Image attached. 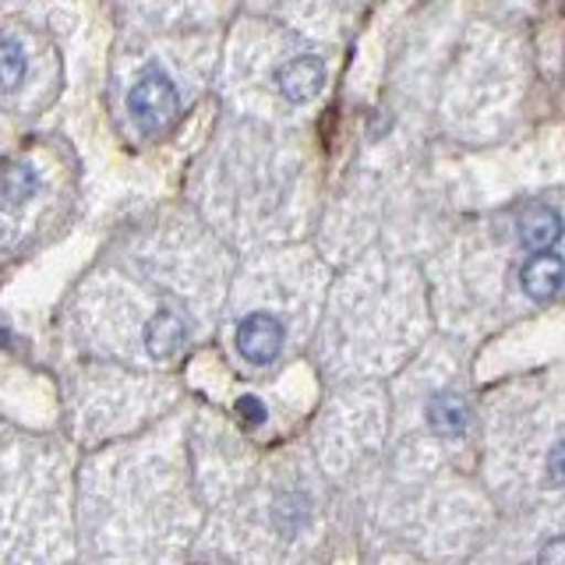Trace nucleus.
Segmentation results:
<instances>
[{
	"mask_svg": "<svg viewBox=\"0 0 565 565\" xmlns=\"http://www.w3.org/2000/svg\"><path fill=\"white\" fill-rule=\"evenodd\" d=\"M562 234V220H558V212L555 209H534L530 216L520 223V241L523 247H530V252H537L544 255L547 247H552Z\"/></svg>",
	"mask_w": 565,
	"mask_h": 565,
	"instance_id": "0eeeda50",
	"label": "nucleus"
},
{
	"mask_svg": "<svg viewBox=\"0 0 565 565\" xmlns=\"http://www.w3.org/2000/svg\"><path fill=\"white\" fill-rule=\"evenodd\" d=\"M237 350H241V358L252 361V364H273L282 350V326L265 311L241 318Z\"/></svg>",
	"mask_w": 565,
	"mask_h": 565,
	"instance_id": "f03ea898",
	"label": "nucleus"
},
{
	"mask_svg": "<svg viewBox=\"0 0 565 565\" xmlns=\"http://www.w3.org/2000/svg\"><path fill=\"white\" fill-rule=\"evenodd\" d=\"M128 110L146 135L163 131L177 114V88L163 71H146L128 93Z\"/></svg>",
	"mask_w": 565,
	"mask_h": 565,
	"instance_id": "f257e3e1",
	"label": "nucleus"
},
{
	"mask_svg": "<svg viewBox=\"0 0 565 565\" xmlns=\"http://www.w3.org/2000/svg\"><path fill=\"white\" fill-rule=\"evenodd\" d=\"M562 558H565V541L562 537H552V541L541 547L537 565H562Z\"/></svg>",
	"mask_w": 565,
	"mask_h": 565,
	"instance_id": "9b49d317",
	"label": "nucleus"
},
{
	"mask_svg": "<svg viewBox=\"0 0 565 565\" xmlns=\"http://www.w3.org/2000/svg\"><path fill=\"white\" fill-rule=\"evenodd\" d=\"M25 82V50L11 35H0V96L14 93Z\"/></svg>",
	"mask_w": 565,
	"mask_h": 565,
	"instance_id": "1a4fd4ad",
	"label": "nucleus"
},
{
	"mask_svg": "<svg viewBox=\"0 0 565 565\" xmlns=\"http://www.w3.org/2000/svg\"><path fill=\"white\" fill-rule=\"evenodd\" d=\"M428 420L438 435H463L470 424V406L463 396L456 393H438L428 403Z\"/></svg>",
	"mask_w": 565,
	"mask_h": 565,
	"instance_id": "423d86ee",
	"label": "nucleus"
},
{
	"mask_svg": "<svg viewBox=\"0 0 565 565\" xmlns=\"http://www.w3.org/2000/svg\"><path fill=\"white\" fill-rule=\"evenodd\" d=\"M276 85L290 103H308L326 85V64L318 57H294L276 71Z\"/></svg>",
	"mask_w": 565,
	"mask_h": 565,
	"instance_id": "7ed1b4c3",
	"label": "nucleus"
},
{
	"mask_svg": "<svg viewBox=\"0 0 565 565\" xmlns=\"http://www.w3.org/2000/svg\"><path fill=\"white\" fill-rule=\"evenodd\" d=\"M547 477H552L555 488L562 484V446H552V459H547Z\"/></svg>",
	"mask_w": 565,
	"mask_h": 565,
	"instance_id": "f8f14e48",
	"label": "nucleus"
},
{
	"mask_svg": "<svg viewBox=\"0 0 565 565\" xmlns=\"http://www.w3.org/2000/svg\"><path fill=\"white\" fill-rule=\"evenodd\" d=\"M520 279H523V290L534 300H552L562 287V258L552 252L534 255L523 265Z\"/></svg>",
	"mask_w": 565,
	"mask_h": 565,
	"instance_id": "20e7f679",
	"label": "nucleus"
},
{
	"mask_svg": "<svg viewBox=\"0 0 565 565\" xmlns=\"http://www.w3.org/2000/svg\"><path fill=\"white\" fill-rule=\"evenodd\" d=\"M35 188H40V177H35L32 167L11 163L8 170H0V199L8 205H22L25 199H32Z\"/></svg>",
	"mask_w": 565,
	"mask_h": 565,
	"instance_id": "6e6552de",
	"label": "nucleus"
},
{
	"mask_svg": "<svg viewBox=\"0 0 565 565\" xmlns=\"http://www.w3.org/2000/svg\"><path fill=\"white\" fill-rule=\"evenodd\" d=\"M237 417L244 420V424H252V428H258V424H265V403L258 399V396H241L237 399Z\"/></svg>",
	"mask_w": 565,
	"mask_h": 565,
	"instance_id": "9d476101",
	"label": "nucleus"
},
{
	"mask_svg": "<svg viewBox=\"0 0 565 565\" xmlns=\"http://www.w3.org/2000/svg\"><path fill=\"white\" fill-rule=\"evenodd\" d=\"M181 343H184L181 315H177V311H159V315L149 318V326H146V350L152 353L156 361L173 358V353L181 350Z\"/></svg>",
	"mask_w": 565,
	"mask_h": 565,
	"instance_id": "39448f33",
	"label": "nucleus"
}]
</instances>
